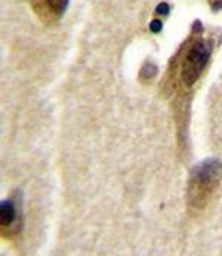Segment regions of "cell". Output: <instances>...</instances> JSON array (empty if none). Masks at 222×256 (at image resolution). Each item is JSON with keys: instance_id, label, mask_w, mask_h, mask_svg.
Here are the masks:
<instances>
[{"instance_id": "6da1fadb", "label": "cell", "mask_w": 222, "mask_h": 256, "mask_svg": "<svg viewBox=\"0 0 222 256\" xmlns=\"http://www.w3.org/2000/svg\"><path fill=\"white\" fill-rule=\"evenodd\" d=\"M222 180V163L210 158L197 164L188 180L186 204L190 212H202Z\"/></svg>"}, {"instance_id": "7a4b0ae2", "label": "cell", "mask_w": 222, "mask_h": 256, "mask_svg": "<svg viewBox=\"0 0 222 256\" xmlns=\"http://www.w3.org/2000/svg\"><path fill=\"white\" fill-rule=\"evenodd\" d=\"M210 58V48L204 40H196L190 49L186 50L182 61V82L186 86H192L198 77L202 76L203 70L206 68Z\"/></svg>"}, {"instance_id": "3957f363", "label": "cell", "mask_w": 222, "mask_h": 256, "mask_svg": "<svg viewBox=\"0 0 222 256\" xmlns=\"http://www.w3.org/2000/svg\"><path fill=\"white\" fill-rule=\"evenodd\" d=\"M0 224L2 232L4 237H12L18 234L21 228L20 218V200L16 198H6L0 204Z\"/></svg>"}, {"instance_id": "277c9868", "label": "cell", "mask_w": 222, "mask_h": 256, "mask_svg": "<svg viewBox=\"0 0 222 256\" xmlns=\"http://www.w3.org/2000/svg\"><path fill=\"white\" fill-rule=\"evenodd\" d=\"M44 2H46L48 9L56 16H61L67 10L68 3H70V0H44Z\"/></svg>"}, {"instance_id": "5b68a950", "label": "cell", "mask_w": 222, "mask_h": 256, "mask_svg": "<svg viewBox=\"0 0 222 256\" xmlns=\"http://www.w3.org/2000/svg\"><path fill=\"white\" fill-rule=\"evenodd\" d=\"M156 73H157V67H156L154 64H151V62H147V64L144 66V68H142V76H144V78H151Z\"/></svg>"}, {"instance_id": "8992f818", "label": "cell", "mask_w": 222, "mask_h": 256, "mask_svg": "<svg viewBox=\"0 0 222 256\" xmlns=\"http://www.w3.org/2000/svg\"><path fill=\"white\" fill-rule=\"evenodd\" d=\"M162 28H163V24H162L160 20H152V21L150 22V30H151V33H160Z\"/></svg>"}, {"instance_id": "52a82bcc", "label": "cell", "mask_w": 222, "mask_h": 256, "mask_svg": "<svg viewBox=\"0 0 222 256\" xmlns=\"http://www.w3.org/2000/svg\"><path fill=\"white\" fill-rule=\"evenodd\" d=\"M156 10H157L158 15H168V14H169V4H168L166 2H162V3L156 8Z\"/></svg>"}, {"instance_id": "ba28073f", "label": "cell", "mask_w": 222, "mask_h": 256, "mask_svg": "<svg viewBox=\"0 0 222 256\" xmlns=\"http://www.w3.org/2000/svg\"><path fill=\"white\" fill-rule=\"evenodd\" d=\"M212 6H214V9H215V10L221 9V8H222V0H215V2H212Z\"/></svg>"}]
</instances>
